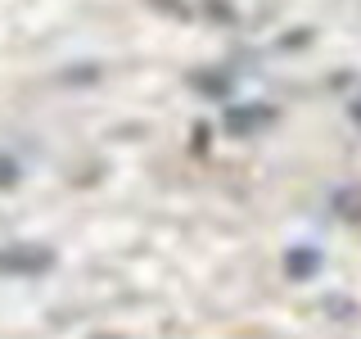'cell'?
Listing matches in <instances>:
<instances>
[{"instance_id": "1", "label": "cell", "mask_w": 361, "mask_h": 339, "mask_svg": "<svg viewBox=\"0 0 361 339\" xmlns=\"http://www.w3.org/2000/svg\"><path fill=\"white\" fill-rule=\"evenodd\" d=\"M41 267H50L45 249H5L0 254V271H41Z\"/></svg>"}, {"instance_id": "2", "label": "cell", "mask_w": 361, "mask_h": 339, "mask_svg": "<svg viewBox=\"0 0 361 339\" xmlns=\"http://www.w3.org/2000/svg\"><path fill=\"white\" fill-rule=\"evenodd\" d=\"M14 181H18L14 158H9V154H0V186H14Z\"/></svg>"}]
</instances>
